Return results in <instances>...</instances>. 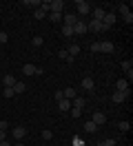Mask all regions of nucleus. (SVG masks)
Instances as JSON below:
<instances>
[{
	"instance_id": "f257e3e1",
	"label": "nucleus",
	"mask_w": 133,
	"mask_h": 146,
	"mask_svg": "<svg viewBox=\"0 0 133 146\" xmlns=\"http://www.w3.org/2000/svg\"><path fill=\"white\" fill-rule=\"evenodd\" d=\"M118 9H120V13H122V18H124V22H126V25H131V22H133V13H131V9H129V7H126V5H120V7H118Z\"/></svg>"
},
{
	"instance_id": "f03ea898",
	"label": "nucleus",
	"mask_w": 133,
	"mask_h": 146,
	"mask_svg": "<svg viewBox=\"0 0 133 146\" xmlns=\"http://www.w3.org/2000/svg\"><path fill=\"white\" fill-rule=\"evenodd\" d=\"M22 73H25V75H42V69H38L35 64H25V66H22Z\"/></svg>"
},
{
	"instance_id": "7ed1b4c3",
	"label": "nucleus",
	"mask_w": 133,
	"mask_h": 146,
	"mask_svg": "<svg viewBox=\"0 0 133 146\" xmlns=\"http://www.w3.org/2000/svg\"><path fill=\"white\" fill-rule=\"evenodd\" d=\"M129 98V91H115V93H111V102L113 104H120V102H124Z\"/></svg>"
},
{
	"instance_id": "20e7f679",
	"label": "nucleus",
	"mask_w": 133,
	"mask_h": 146,
	"mask_svg": "<svg viewBox=\"0 0 133 146\" xmlns=\"http://www.w3.org/2000/svg\"><path fill=\"white\" fill-rule=\"evenodd\" d=\"M115 25V13H104V18H102V29H111Z\"/></svg>"
},
{
	"instance_id": "39448f33",
	"label": "nucleus",
	"mask_w": 133,
	"mask_h": 146,
	"mask_svg": "<svg viewBox=\"0 0 133 146\" xmlns=\"http://www.w3.org/2000/svg\"><path fill=\"white\" fill-rule=\"evenodd\" d=\"M49 7H51V11H49V13H62L64 2H62V0H49Z\"/></svg>"
},
{
	"instance_id": "423d86ee",
	"label": "nucleus",
	"mask_w": 133,
	"mask_h": 146,
	"mask_svg": "<svg viewBox=\"0 0 133 146\" xmlns=\"http://www.w3.org/2000/svg\"><path fill=\"white\" fill-rule=\"evenodd\" d=\"M91 122H93L96 126H102V124H106V115L102 113V111H96L93 117H91Z\"/></svg>"
},
{
	"instance_id": "0eeeda50",
	"label": "nucleus",
	"mask_w": 133,
	"mask_h": 146,
	"mask_svg": "<svg viewBox=\"0 0 133 146\" xmlns=\"http://www.w3.org/2000/svg\"><path fill=\"white\" fill-rule=\"evenodd\" d=\"M76 9H78V13H82V16H84V13H89V11H91V7H89L87 0H78V2H76Z\"/></svg>"
},
{
	"instance_id": "6e6552de",
	"label": "nucleus",
	"mask_w": 133,
	"mask_h": 146,
	"mask_svg": "<svg viewBox=\"0 0 133 146\" xmlns=\"http://www.w3.org/2000/svg\"><path fill=\"white\" fill-rule=\"evenodd\" d=\"M87 31L98 33V31H104V29H102V22H100V20H91V22H87Z\"/></svg>"
},
{
	"instance_id": "1a4fd4ad",
	"label": "nucleus",
	"mask_w": 133,
	"mask_h": 146,
	"mask_svg": "<svg viewBox=\"0 0 133 146\" xmlns=\"http://www.w3.org/2000/svg\"><path fill=\"white\" fill-rule=\"evenodd\" d=\"M84 104H87V98H82V95H76V98L71 100V106H73V109H84Z\"/></svg>"
},
{
	"instance_id": "9d476101",
	"label": "nucleus",
	"mask_w": 133,
	"mask_h": 146,
	"mask_svg": "<svg viewBox=\"0 0 133 146\" xmlns=\"http://www.w3.org/2000/svg\"><path fill=\"white\" fill-rule=\"evenodd\" d=\"M76 22H78L76 13H67V16H62V25H67V27H73Z\"/></svg>"
},
{
	"instance_id": "9b49d317",
	"label": "nucleus",
	"mask_w": 133,
	"mask_h": 146,
	"mask_svg": "<svg viewBox=\"0 0 133 146\" xmlns=\"http://www.w3.org/2000/svg\"><path fill=\"white\" fill-rule=\"evenodd\" d=\"M100 51H102V53H113V51H115V46H113V42L104 40V42H100Z\"/></svg>"
},
{
	"instance_id": "f8f14e48",
	"label": "nucleus",
	"mask_w": 133,
	"mask_h": 146,
	"mask_svg": "<svg viewBox=\"0 0 133 146\" xmlns=\"http://www.w3.org/2000/svg\"><path fill=\"white\" fill-rule=\"evenodd\" d=\"M73 33H78V36H82V33H87V22H76L73 25Z\"/></svg>"
},
{
	"instance_id": "ddd939ff",
	"label": "nucleus",
	"mask_w": 133,
	"mask_h": 146,
	"mask_svg": "<svg viewBox=\"0 0 133 146\" xmlns=\"http://www.w3.org/2000/svg\"><path fill=\"white\" fill-rule=\"evenodd\" d=\"M11 133H13V137H16V139H22V137L27 135V128H25V126H16Z\"/></svg>"
},
{
	"instance_id": "4468645a",
	"label": "nucleus",
	"mask_w": 133,
	"mask_h": 146,
	"mask_svg": "<svg viewBox=\"0 0 133 146\" xmlns=\"http://www.w3.org/2000/svg\"><path fill=\"white\" fill-rule=\"evenodd\" d=\"M93 86H96V84H93V78H84V80H82V89H84V91H93Z\"/></svg>"
},
{
	"instance_id": "2eb2a0df",
	"label": "nucleus",
	"mask_w": 133,
	"mask_h": 146,
	"mask_svg": "<svg viewBox=\"0 0 133 146\" xmlns=\"http://www.w3.org/2000/svg\"><path fill=\"white\" fill-rule=\"evenodd\" d=\"M22 7H29V9H38V7H40V0H22Z\"/></svg>"
},
{
	"instance_id": "dca6fc26",
	"label": "nucleus",
	"mask_w": 133,
	"mask_h": 146,
	"mask_svg": "<svg viewBox=\"0 0 133 146\" xmlns=\"http://www.w3.org/2000/svg\"><path fill=\"white\" fill-rule=\"evenodd\" d=\"M104 13H106V11L102 9V7H96V9H93V20H100V22H102Z\"/></svg>"
},
{
	"instance_id": "f3484780",
	"label": "nucleus",
	"mask_w": 133,
	"mask_h": 146,
	"mask_svg": "<svg viewBox=\"0 0 133 146\" xmlns=\"http://www.w3.org/2000/svg\"><path fill=\"white\" fill-rule=\"evenodd\" d=\"M115 89H118V91H129V82H126V80H118V82H115Z\"/></svg>"
},
{
	"instance_id": "a211bd4d",
	"label": "nucleus",
	"mask_w": 133,
	"mask_h": 146,
	"mask_svg": "<svg viewBox=\"0 0 133 146\" xmlns=\"http://www.w3.org/2000/svg\"><path fill=\"white\" fill-rule=\"evenodd\" d=\"M62 95H64V100H73V98H76V89L69 86V89H64V91H62Z\"/></svg>"
},
{
	"instance_id": "6ab92c4d",
	"label": "nucleus",
	"mask_w": 133,
	"mask_h": 146,
	"mask_svg": "<svg viewBox=\"0 0 133 146\" xmlns=\"http://www.w3.org/2000/svg\"><path fill=\"white\" fill-rule=\"evenodd\" d=\"M58 109L60 111H71V100H60L58 102Z\"/></svg>"
},
{
	"instance_id": "aec40b11",
	"label": "nucleus",
	"mask_w": 133,
	"mask_h": 146,
	"mask_svg": "<svg viewBox=\"0 0 133 146\" xmlns=\"http://www.w3.org/2000/svg\"><path fill=\"white\" fill-rule=\"evenodd\" d=\"M84 131H87V133H96V131H100V126H96V124L89 119L87 124H84Z\"/></svg>"
},
{
	"instance_id": "412c9836",
	"label": "nucleus",
	"mask_w": 133,
	"mask_h": 146,
	"mask_svg": "<svg viewBox=\"0 0 133 146\" xmlns=\"http://www.w3.org/2000/svg\"><path fill=\"white\" fill-rule=\"evenodd\" d=\"M62 36H64V38L76 36V33H73V27H67V25H62Z\"/></svg>"
},
{
	"instance_id": "4be33fe9",
	"label": "nucleus",
	"mask_w": 133,
	"mask_h": 146,
	"mask_svg": "<svg viewBox=\"0 0 133 146\" xmlns=\"http://www.w3.org/2000/svg\"><path fill=\"white\" fill-rule=\"evenodd\" d=\"M67 53H69V55H71V58H76V55H78V53H80V46H78V44H71V46H69V49H67Z\"/></svg>"
},
{
	"instance_id": "5701e85b",
	"label": "nucleus",
	"mask_w": 133,
	"mask_h": 146,
	"mask_svg": "<svg viewBox=\"0 0 133 146\" xmlns=\"http://www.w3.org/2000/svg\"><path fill=\"white\" fill-rule=\"evenodd\" d=\"M11 89H13V93H25L27 86H25V82H16L13 86H11Z\"/></svg>"
},
{
	"instance_id": "b1692460",
	"label": "nucleus",
	"mask_w": 133,
	"mask_h": 146,
	"mask_svg": "<svg viewBox=\"0 0 133 146\" xmlns=\"http://www.w3.org/2000/svg\"><path fill=\"white\" fill-rule=\"evenodd\" d=\"M2 82H5V86H13V84H16L18 80L13 78V75H5V80H2Z\"/></svg>"
},
{
	"instance_id": "393cba45",
	"label": "nucleus",
	"mask_w": 133,
	"mask_h": 146,
	"mask_svg": "<svg viewBox=\"0 0 133 146\" xmlns=\"http://www.w3.org/2000/svg\"><path fill=\"white\" fill-rule=\"evenodd\" d=\"M98 146H115V139H113V137H109V139H102V142H98Z\"/></svg>"
},
{
	"instance_id": "a878e982",
	"label": "nucleus",
	"mask_w": 133,
	"mask_h": 146,
	"mask_svg": "<svg viewBox=\"0 0 133 146\" xmlns=\"http://www.w3.org/2000/svg\"><path fill=\"white\" fill-rule=\"evenodd\" d=\"M58 58H62V60H67V62H73V58H71V55L67 53V51H60V53H58Z\"/></svg>"
},
{
	"instance_id": "bb28decb",
	"label": "nucleus",
	"mask_w": 133,
	"mask_h": 146,
	"mask_svg": "<svg viewBox=\"0 0 133 146\" xmlns=\"http://www.w3.org/2000/svg\"><path fill=\"white\" fill-rule=\"evenodd\" d=\"M118 128H120L122 133H126V131L131 128V124H129V122H120V124H118Z\"/></svg>"
},
{
	"instance_id": "cd10ccee",
	"label": "nucleus",
	"mask_w": 133,
	"mask_h": 146,
	"mask_svg": "<svg viewBox=\"0 0 133 146\" xmlns=\"http://www.w3.org/2000/svg\"><path fill=\"white\" fill-rule=\"evenodd\" d=\"M49 20H53V22H62V13H49Z\"/></svg>"
},
{
	"instance_id": "c85d7f7f",
	"label": "nucleus",
	"mask_w": 133,
	"mask_h": 146,
	"mask_svg": "<svg viewBox=\"0 0 133 146\" xmlns=\"http://www.w3.org/2000/svg\"><path fill=\"white\" fill-rule=\"evenodd\" d=\"M71 117H80V115H82V109H73V106H71Z\"/></svg>"
},
{
	"instance_id": "c756f323",
	"label": "nucleus",
	"mask_w": 133,
	"mask_h": 146,
	"mask_svg": "<svg viewBox=\"0 0 133 146\" xmlns=\"http://www.w3.org/2000/svg\"><path fill=\"white\" fill-rule=\"evenodd\" d=\"M42 42H44V40H42L40 36H35L33 40H31V44H33V46H42Z\"/></svg>"
},
{
	"instance_id": "7c9ffc66",
	"label": "nucleus",
	"mask_w": 133,
	"mask_h": 146,
	"mask_svg": "<svg viewBox=\"0 0 133 146\" xmlns=\"http://www.w3.org/2000/svg\"><path fill=\"white\" fill-rule=\"evenodd\" d=\"M122 69H124V71L133 69V60H124V62H122Z\"/></svg>"
},
{
	"instance_id": "2f4dec72",
	"label": "nucleus",
	"mask_w": 133,
	"mask_h": 146,
	"mask_svg": "<svg viewBox=\"0 0 133 146\" xmlns=\"http://www.w3.org/2000/svg\"><path fill=\"white\" fill-rule=\"evenodd\" d=\"M16 93H13V89L11 86H5V98H13Z\"/></svg>"
},
{
	"instance_id": "473e14b6",
	"label": "nucleus",
	"mask_w": 133,
	"mask_h": 146,
	"mask_svg": "<svg viewBox=\"0 0 133 146\" xmlns=\"http://www.w3.org/2000/svg\"><path fill=\"white\" fill-rule=\"evenodd\" d=\"M71 146H84V142H82L80 137H73V139H71Z\"/></svg>"
},
{
	"instance_id": "72a5a7b5",
	"label": "nucleus",
	"mask_w": 133,
	"mask_h": 146,
	"mask_svg": "<svg viewBox=\"0 0 133 146\" xmlns=\"http://www.w3.org/2000/svg\"><path fill=\"white\" fill-rule=\"evenodd\" d=\"M51 137H53V133L49 131V128H44L42 131V139H51Z\"/></svg>"
},
{
	"instance_id": "f704fd0d",
	"label": "nucleus",
	"mask_w": 133,
	"mask_h": 146,
	"mask_svg": "<svg viewBox=\"0 0 133 146\" xmlns=\"http://www.w3.org/2000/svg\"><path fill=\"white\" fill-rule=\"evenodd\" d=\"M44 16H47V13H44V11L40 9V7H38V9H35V18H38V20H42Z\"/></svg>"
},
{
	"instance_id": "c9c22d12",
	"label": "nucleus",
	"mask_w": 133,
	"mask_h": 146,
	"mask_svg": "<svg viewBox=\"0 0 133 146\" xmlns=\"http://www.w3.org/2000/svg\"><path fill=\"white\" fill-rule=\"evenodd\" d=\"M7 40H9V36H7V33H5V31H0V42H2V44H5V42H7Z\"/></svg>"
},
{
	"instance_id": "e433bc0d",
	"label": "nucleus",
	"mask_w": 133,
	"mask_h": 146,
	"mask_svg": "<svg viewBox=\"0 0 133 146\" xmlns=\"http://www.w3.org/2000/svg\"><path fill=\"white\" fill-rule=\"evenodd\" d=\"M91 51H93V53H98V51H100V42H93V44H91Z\"/></svg>"
},
{
	"instance_id": "4c0bfd02",
	"label": "nucleus",
	"mask_w": 133,
	"mask_h": 146,
	"mask_svg": "<svg viewBox=\"0 0 133 146\" xmlns=\"http://www.w3.org/2000/svg\"><path fill=\"white\" fill-rule=\"evenodd\" d=\"M7 128H9V124L5 122V119H2V122H0V131H7Z\"/></svg>"
},
{
	"instance_id": "58836bf2",
	"label": "nucleus",
	"mask_w": 133,
	"mask_h": 146,
	"mask_svg": "<svg viewBox=\"0 0 133 146\" xmlns=\"http://www.w3.org/2000/svg\"><path fill=\"white\" fill-rule=\"evenodd\" d=\"M60 100H64V95H62V91H58L55 93V102H60Z\"/></svg>"
},
{
	"instance_id": "ea45409f",
	"label": "nucleus",
	"mask_w": 133,
	"mask_h": 146,
	"mask_svg": "<svg viewBox=\"0 0 133 146\" xmlns=\"http://www.w3.org/2000/svg\"><path fill=\"white\" fill-rule=\"evenodd\" d=\"M2 139H7V131H0V142Z\"/></svg>"
},
{
	"instance_id": "a19ab883",
	"label": "nucleus",
	"mask_w": 133,
	"mask_h": 146,
	"mask_svg": "<svg viewBox=\"0 0 133 146\" xmlns=\"http://www.w3.org/2000/svg\"><path fill=\"white\" fill-rule=\"evenodd\" d=\"M0 146H11V144H9L7 139H2V142H0Z\"/></svg>"
},
{
	"instance_id": "79ce46f5",
	"label": "nucleus",
	"mask_w": 133,
	"mask_h": 146,
	"mask_svg": "<svg viewBox=\"0 0 133 146\" xmlns=\"http://www.w3.org/2000/svg\"><path fill=\"white\" fill-rule=\"evenodd\" d=\"M13 146H22V142H18V144H13Z\"/></svg>"
}]
</instances>
